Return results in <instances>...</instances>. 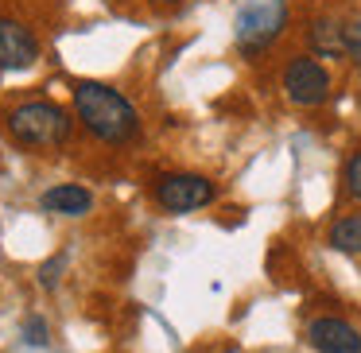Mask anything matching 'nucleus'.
Masks as SVG:
<instances>
[{
  "label": "nucleus",
  "mask_w": 361,
  "mask_h": 353,
  "mask_svg": "<svg viewBox=\"0 0 361 353\" xmlns=\"http://www.w3.org/2000/svg\"><path fill=\"white\" fill-rule=\"evenodd\" d=\"M74 113L105 144H128L140 132L136 109L105 82H74Z\"/></svg>",
  "instance_id": "nucleus-1"
},
{
  "label": "nucleus",
  "mask_w": 361,
  "mask_h": 353,
  "mask_svg": "<svg viewBox=\"0 0 361 353\" xmlns=\"http://www.w3.org/2000/svg\"><path fill=\"white\" fill-rule=\"evenodd\" d=\"M71 113L55 101H24L8 113V132L24 148H55L71 136Z\"/></svg>",
  "instance_id": "nucleus-2"
},
{
  "label": "nucleus",
  "mask_w": 361,
  "mask_h": 353,
  "mask_svg": "<svg viewBox=\"0 0 361 353\" xmlns=\"http://www.w3.org/2000/svg\"><path fill=\"white\" fill-rule=\"evenodd\" d=\"M288 24V4L283 0H237V47L245 55H260Z\"/></svg>",
  "instance_id": "nucleus-3"
},
{
  "label": "nucleus",
  "mask_w": 361,
  "mask_h": 353,
  "mask_svg": "<svg viewBox=\"0 0 361 353\" xmlns=\"http://www.w3.org/2000/svg\"><path fill=\"white\" fill-rule=\"evenodd\" d=\"M214 182L202 179V175H164L156 182V202L164 206L167 213H190L202 210V206L214 202Z\"/></svg>",
  "instance_id": "nucleus-4"
},
{
  "label": "nucleus",
  "mask_w": 361,
  "mask_h": 353,
  "mask_svg": "<svg viewBox=\"0 0 361 353\" xmlns=\"http://www.w3.org/2000/svg\"><path fill=\"white\" fill-rule=\"evenodd\" d=\"M283 89L295 105H322L330 94V74L314 58H291L283 66Z\"/></svg>",
  "instance_id": "nucleus-5"
},
{
  "label": "nucleus",
  "mask_w": 361,
  "mask_h": 353,
  "mask_svg": "<svg viewBox=\"0 0 361 353\" xmlns=\"http://www.w3.org/2000/svg\"><path fill=\"white\" fill-rule=\"evenodd\" d=\"M39 58V43L16 20H0V70H27Z\"/></svg>",
  "instance_id": "nucleus-6"
},
{
  "label": "nucleus",
  "mask_w": 361,
  "mask_h": 353,
  "mask_svg": "<svg viewBox=\"0 0 361 353\" xmlns=\"http://www.w3.org/2000/svg\"><path fill=\"white\" fill-rule=\"evenodd\" d=\"M307 337L319 353H361V334L345 318H314Z\"/></svg>",
  "instance_id": "nucleus-7"
},
{
  "label": "nucleus",
  "mask_w": 361,
  "mask_h": 353,
  "mask_svg": "<svg viewBox=\"0 0 361 353\" xmlns=\"http://www.w3.org/2000/svg\"><path fill=\"white\" fill-rule=\"evenodd\" d=\"M39 206L47 213H63V218H82V213H90V206H94V194H90L86 187H78V182H59V187L43 190Z\"/></svg>",
  "instance_id": "nucleus-8"
},
{
  "label": "nucleus",
  "mask_w": 361,
  "mask_h": 353,
  "mask_svg": "<svg viewBox=\"0 0 361 353\" xmlns=\"http://www.w3.org/2000/svg\"><path fill=\"white\" fill-rule=\"evenodd\" d=\"M307 43H311V51L322 55V58L345 55V24L342 20H330V16L311 20V27H307Z\"/></svg>",
  "instance_id": "nucleus-9"
},
{
  "label": "nucleus",
  "mask_w": 361,
  "mask_h": 353,
  "mask_svg": "<svg viewBox=\"0 0 361 353\" xmlns=\"http://www.w3.org/2000/svg\"><path fill=\"white\" fill-rule=\"evenodd\" d=\"M330 244H334L338 252H361V213L334 221V229H330Z\"/></svg>",
  "instance_id": "nucleus-10"
},
{
  "label": "nucleus",
  "mask_w": 361,
  "mask_h": 353,
  "mask_svg": "<svg viewBox=\"0 0 361 353\" xmlns=\"http://www.w3.org/2000/svg\"><path fill=\"white\" fill-rule=\"evenodd\" d=\"M345 190H350L353 198H361V151L350 156V163H345Z\"/></svg>",
  "instance_id": "nucleus-11"
},
{
  "label": "nucleus",
  "mask_w": 361,
  "mask_h": 353,
  "mask_svg": "<svg viewBox=\"0 0 361 353\" xmlns=\"http://www.w3.org/2000/svg\"><path fill=\"white\" fill-rule=\"evenodd\" d=\"M345 55H353L361 63V16L345 24Z\"/></svg>",
  "instance_id": "nucleus-12"
},
{
  "label": "nucleus",
  "mask_w": 361,
  "mask_h": 353,
  "mask_svg": "<svg viewBox=\"0 0 361 353\" xmlns=\"http://www.w3.org/2000/svg\"><path fill=\"white\" fill-rule=\"evenodd\" d=\"M24 342L27 345H43V342H47V322H43V318H27L24 322Z\"/></svg>",
  "instance_id": "nucleus-13"
},
{
  "label": "nucleus",
  "mask_w": 361,
  "mask_h": 353,
  "mask_svg": "<svg viewBox=\"0 0 361 353\" xmlns=\"http://www.w3.org/2000/svg\"><path fill=\"white\" fill-rule=\"evenodd\" d=\"M63 264H66V256H55V260H47V264L39 268V283H43V287H55V283H59V272H63Z\"/></svg>",
  "instance_id": "nucleus-14"
}]
</instances>
